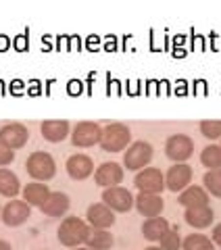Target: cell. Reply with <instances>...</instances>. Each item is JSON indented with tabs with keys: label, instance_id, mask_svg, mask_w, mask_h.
Wrapping results in <instances>:
<instances>
[{
	"label": "cell",
	"instance_id": "6da1fadb",
	"mask_svg": "<svg viewBox=\"0 0 221 250\" xmlns=\"http://www.w3.org/2000/svg\"><path fill=\"white\" fill-rule=\"evenodd\" d=\"M90 225L84 221L80 217H65L61 221V228H59V242L63 246H69V248H77L80 244H86V240L90 236Z\"/></svg>",
	"mask_w": 221,
	"mask_h": 250
},
{
	"label": "cell",
	"instance_id": "7a4b0ae2",
	"mask_svg": "<svg viewBox=\"0 0 221 250\" xmlns=\"http://www.w3.org/2000/svg\"><path fill=\"white\" fill-rule=\"evenodd\" d=\"M132 142V131L125 123H110L102 129L100 148L105 152H121Z\"/></svg>",
	"mask_w": 221,
	"mask_h": 250
},
{
	"label": "cell",
	"instance_id": "3957f363",
	"mask_svg": "<svg viewBox=\"0 0 221 250\" xmlns=\"http://www.w3.org/2000/svg\"><path fill=\"white\" fill-rule=\"evenodd\" d=\"M25 169L36 182H48V179H52L54 173H57V163H54V159L48 152L36 150L27 156Z\"/></svg>",
	"mask_w": 221,
	"mask_h": 250
},
{
	"label": "cell",
	"instance_id": "277c9868",
	"mask_svg": "<svg viewBox=\"0 0 221 250\" xmlns=\"http://www.w3.org/2000/svg\"><path fill=\"white\" fill-rule=\"evenodd\" d=\"M151 161H153V146L144 142V140L130 144L123 154V165L128 167V171H142Z\"/></svg>",
	"mask_w": 221,
	"mask_h": 250
},
{
	"label": "cell",
	"instance_id": "5b68a950",
	"mask_svg": "<svg viewBox=\"0 0 221 250\" xmlns=\"http://www.w3.org/2000/svg\"><path fill=\"white\" fill-rule=\"evenodd\" d=\"M102 138V127L94 121H80L71 131V142L77 148H90L100 144Z\"/></svg>",
	"mask_w": 221,
	"mask_h": 250
},
{
	"label": "cell",
	"instance_id": "8992f818",
	"mask_svg": "<svg viewBox=\"0 0 221 250\" xmlns=\"http://www.w3.org/2000/svg\"><path fill=\"white\" fill-rule=\"evenodd\" d=\"M165 154L169 156L173 163H186L194 154V142L190 136L186 134H173L165 142Z\"/></svg>",
	"mask_w": 221,
	"mask_h": 250
},
{
	"label": "cell",
	"instance_id": "52a82bcc",
	"mask_svg": "<svg viewBox=\"0 0 221 250\" xmlns=\"http://www.w3.org/2000/svg\"><path fill=\"white\" fill-rule=\"evenodd\" d=\"M133 184L140 192L146 194H161L165 190V175L161 173L156 167H144L142 171H138Z\"/></svg>",
	"mask_w": 221,
	"mask_h": 250
},
{
	"label": "cell",
	"instance_id": "ba28073f",
	"mask_svg": "<svg viewBox=\"0 0 221 250\" xmlns=\"http://www.w3.org/2000/svg\"><path fill=\"white\" fill-rule=\"evenodd\" d=\"M102 202L117 213H128V210L133 207V196L130 190H125L121 186H115V188H105L102 192Z\"/></svg>",
	"mask_w": 221,
	"mask_h": 250
},
{
	"label": "cell",
	"instance_id": "9c48e42d",
	"mask_svg": "<svg viewBox=\"0 0 221 250\" xmlns=\"http://www.w3.org/2000/svg\"><path fill=\"white\" fill-rule=\"evenodd\" d=\"M29 140V129L21 123H6L0 127V142L9 146L11 150H19L27 144Z\"/></svg>",
	"mask_w": 221,
	"mask_h": 250
},
{
	"label": "cell",
	"instance_id": "30bf717a",
	"mask_svg": "<svg viewBox=\"0 0 221 250\" xmlns=\"http://www.w3.org/2000/svg\"><path fill=\"white\" fill-rule=\"evenodd\" d=\"M192 182V167L186 163H176L173 167H169L167 175H165V188L171 192H181L186 190Z\"/></svg>",
	"mask_w": 221,
	"mask_h": 250
},
{
	"label": "cell",
	"instance_id": "8fae6325",
	"mask_svg": "<svg viewBox=\"0 0 221 250\" xmlns=\"http://www.w3.org/2000/svg\"><path fill=\"white\" fill-rule=\"evenodd\" d=\"M31 217V207L25 200H11L9 205L2 208V221L9 228H19Z\"/></svg>",
	"mask_w": 221,
	"mask_h": 250
},
{
	"label": "cell",
	"instance_id": "7c38bea8",
	"mask_svg": "<svg viewBox=\"0 0 221 250\" xmlns=\"http://www.w3.org/2000/svg\"><path fill=\"white\" fill-rule=\"evenodd\" d=\"M94 182L102 188H115L123 182V167L119 163H102L94 171Z\"/></svg>",
	"mask_w": 221,
	"mask_h": 250
},
{
	"label": "cell",
	"instance_id": "4fadbf2b",
	"mask_svg": "<svg viewBox=\"0 0 221 250\" xmlns=\"http://www.w3.org/2000/svg\"><path fill=\"white\" fill-rule=\"evenodd\" d=\"M133 205H136L138 213L142 217H161L163 213V207L165 202L163 198L159 196V194H146V192H140L136 198H133Z\"/></svg>",
	"mask_w": 221,
	"mask_h": 250
},
{
	"label": "cell",
	"instance_id": "5bb4252c",
	"mask_svg": "<svg viewBox=\"0 0 221 250\" xmlns=\"http://www.w3.org/2000/svg\"><path fill=\"white\" fill-rule=\"evenodd\" d=\"M86 217H88L90 228H96V229H109L110 225L115 223V213L105 205V202H96V205L88 207Z\"/></svg>",
	"mask_w": 221,
	"mask_h": 250
},
{
	"label": "cell",
	"instance_id": "9a60e30c",
	"mask_svg": "<svg viewBox=\"0 0 221 250\" xmlns=\"http://www.w3.org/2000/svg\"><path fill=\"white\" fill-rule=\"evenodd\" d=\"M67 173L71 179H75V182H82V179L90 177L94 173V163L88 154H73L67 159Z\"/></svg>",
	"mask_w": 221,
	"mask_h": 250
},
{
	"label": "cell",
	"instance_id": "2e32d148",
	"mask_svg": "<svg viewBox=\"0 0 221 250\" xmlns=\"http://www.w3.org/2000/svg\"><path fill=\"white\" fill-rule=\"evenodd\" d=\"M177 202L186 208H194V207H209V194L204 188L200 186H188L186 190L179 192Z\"/></svg>",
	"mask_w": 221,
	"mask_h": 250
},
{
	"label": "cell",
	"instance_id": "e0dca14e",
	"mask_svg": "<svg viewBox=\"0 0 221 250\" xmlns=\"http://www.w3.org/2000/svg\"><path fill=\"white\" fill-rule=\"evenodd\" d=\"M69 205H71V200L65 192H50L48 200L40 207V210L48 217H63L69 210Z\"/></svg>",
	"mask_w": 221,
	"mask_h": 250
},
{
	"label": "cell",
	"instance_id": "ac0fdd59",
	"mask_svg": "<svg viewBox=\"0 0 221 250\" xmlns=\"http://www.w3.org/2000/svg\"><path fill=\"white\" fill-rule=\"evenodd\" d=\"M50 196V188L44 182H31L23 188V200L27 202L29 207H38L40 208Z\"/></svg>",
	"mask_w": 221,
	"mask_h": 250
},
{
	"label": "cell",
	"instance_id": "d6986e66",
	"mask_svg": "<svg viewBox=\"0 0 221 250\" xmlns=\"http://www.w3.org/2000/svg\"><path fill=\"white\" fill-rule=\"evenodd\" d=\"M42 136L44 140H48V142H63L69 134V121L65 119H48L42 123Z\"/></svg>",
	"mask_w": 221,
	"mask_h": 250
},
{
	"label": "cell",
	"instance_id": "ffe728a7",
	"mask_svg": "<svg viewBox=\"0 0 221 250\" xmlns=\"http://www.w3.org/2000/svg\"><path fill=\"white\" fill-rule=\"evenodd\" d=\"M186 223L192 225L194 229H204L209 228V225L213 223V219H215V215H213V208L211 207H194V208H186Z\"/></svg>",
	"mask_w": 221,
	"mask_h": 250
},
{
	"label": "cell",
	"instance_id": "44dd1931",
	"mask_svg": "<svg viewBox=\"0 0 221 250\" xmlns=\"http://www.w3.org/2000/svg\"><path fill=\"white\" fill-rule=\"evenodd\" d=\"M169 221L167 219H163V217H151V219H146L144 225H142V236H144L146 240H151V242H159L165 233L169 231Z\"/></svg>",
	"mask_w": 221,
	"mask_h": 250
},
{
	"label": "cell",
	"instance_id": "7402d4cb",
	"mask_svg": "<svg viewBox=\"0 0 221 250\" xmlns=\"http://www.w3.org/2000/svg\"><path fill=\"white\" fill-rule=\"evenodd\" d=\"M21 192L19 186V177L13 173V171L0 167V194L6 198H15Z\"/></svg>",
	"mask_w": 221,
	"mask_h": 250
},
{
	"label": "cell",
	"instance_id": "603a6c76",
	"mask_svg": "<svg viewBox=\"0 0 221 250\" xmlns=\"http://www.w3.org/2000/svg\"><path fill=\"white\" fill-rule=\"evenodd\" d=\"M86 244H88L90 250H109L110 246H113V233H110L109 229L92 228L88 240H86Z\"/></svg>",
	"mask_w": 221,
	"mask_h": 250
},
{
	"label": "cell",
	"instance_id": "cb8c5ba5",
	"mask_svg": "<svg viewBox=\"0 0 221 250\" xmlns=\"http://www.w3.org/2000/svg\"><path fill=\"white\" fill-rule=\"evenodd\" d=\"M200 163L209 171L213 169H221V146L219 144H209L202 148L200 152Z\"/></svg>",
	"mask_w": 221,
	"mask_h": 250
},
{
	"label": "cell",
	"instance_id": "d4e9b609",
	"mask_svg": "<svg viewBox=\"0 0 221 250\" xmlns=\"http://www.w3.org/2000/svg\"><path fill=\"white\" fill-rule=\"evenodd\" d=\"M181 250H215V244L202 233H190L186 240H181Z\"/></svg>",
	"mask_w": 221,
	"mask_h": 250
},
{
	"label": "cell",
	"instance_id": "484cf974",
	"mask_svg": "<svg viewBox=\"0 0 221 250\" xmlns=\"http://www.w3.org/2000/svg\"><path fill=\"white\" fill-rule=\"evenodd\" d=\"M202 184L204 188L213 194V196L221 198V169H213V171H207L202 177Z\"/></svg>",
	"mask_w": 221,
	"mask_h": 250
},
{
	"label": "cell",
	"instance_id": "4316f807",
	"mask_svg": "<svg viewBox=\"0 0 221 250\" xmlns=\"http://www.w3.org/2000/svg\"><path fill=\"white\" fill-rule=\"evenodd\" d=\"M163 250H179L181 248V236L177 228H169V231L159 240Z\"/></svg>",
	"mask_w": 221,
	"mask_h": 250
},
{
	"label": "cell",
	"instance_id": "83f0119b",
	"mask_svg": "<svg viewBox=\"0 0 221 250\" xmlns=\"http://www.w3.org/2000/svg\"><path fill=\"white\" fill-rule=\"evenodd\" d=\"M200 134L209 140L221 138V119H207L200 121Z\"/></svg>",
	"mask_w": 221,
	"mask_h": 250
},
{
	"label": "cell",
	"instance_id": "f1b7e54d",
	"mask_svg": "<svg viewBox=\"0 0 221 250\" xmlns=\"http://www.w3.org/2000/svg\"><path fill=\"white\" fill-rule=\"evenodd\" d=\"M13 159H15V150H11L9 146H4L2 142H0V167L11 165Z\"/></svg>",
	"mask_w": 221,
	"mask_h": 250
},
{
	"label": "cell",
	"instance_id": "f546056e",
	"mask_svg": "<svg viewBox=\"0 0 221 250\" xmlns=\"http://www.w3.org/2000/svg\"><path fill=\"white\" fill-rule=\"evenodd\" d=\"M211 238H213V244L221 246V223H217L215 228H213V233H211Z\"/></svg>",
	"mask_w": 221,
	"mask_h": 250
},
{
	"label": "cell",
	"instance_id": "4dcf8cb0",
	"mask_svg": "<svg viewBox=\"0 0 221 250\" xmlns=\"http://www.w3.org/2000/svg\"><path fill=\"white\" fill-rule=\"evenodd\" d=\"M0 250H13V246L6 240H0Z\"/></svg>",
	"mask_w": 221,
	"mask_h": 250
},
{
	"label": "cell",
	"instance_id": "1f68e13d",
	"mask_svg": "<svg viewBox=\"0 0 221 250\" xmlns=\"http://www.w3.org/2000/svg\"><path fill=\"white\" fill-rule=\"evenodd\" d=\"M144 250H163V248H156V246H148V248H144Z\"/></svg>",
	"mask_w": 221,
	"mask_h": 250
},
{
	"label": "cell",
	"instance_id": "d6a6232c",
	"mask_svg": "<svg viewBox=\"0 0 221 250\" xmlns=\"http://www.w3.org/2000/svg\"><path fill=\"white\" fill-rule=\"evenodd\" d=\"M75 250H90V248H88V246H86V248H80V246H77Z\"/></svg>",
	"mask_w": 221,
	"mask_h": 250
},
{
	"label": "cell",
	"instance_id": "836d02e7",
	"mask_svg": "<svg viewBox=\"0 0 221 250\" xmlns=\"http://www.w3.org/2000/svg\"><path fill=\"white\" fill-rule=\"evenodd\" d=\"M0 221H2V208H0Z\"/></svg>",
	"mask_w": 221,
	"mask_h": 250
},
{
	"label": "cell",
	"instance_id": "e575fe53",
	"mask_svg": "<svg viewBox=\"0 0 221 250\" xmlns=\"http://www.w3.org/2000/svg\"><path fill=\"white\" fill-rule=\"evenodd\" d=\"M219 146H221V144H219Z\"/></svg>",
	"mask_w": 221,
	"mask_h": 250
}]
</instances>
